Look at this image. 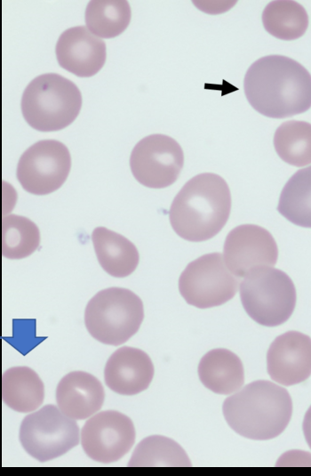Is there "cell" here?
<instances>
[{"label": "cell", "instance_id": "obj_1", "mask_svg": "<svg viewBox=\"0 0 311 476\" xmlns=\"http://www.w3.org/2000/svg\"><path fill=\"white\" fill-rule=\"evenodd\" d=\"M243 88L251 107L268 117H288L311 107V75L286 56L257 60L246 72Z\"/></svg>", "mask_w": 311, "mask_h": 476}, {"label": "cell", "instance_id": "obj_2", "mask_svg": "<svg viewBox=\"0 0 311 476\" xmlns=\"http://www.w3.org/2000/svg\"><path fill=\"white\" fill-rule=\"evenodd\" d=\"M230 210L231 194L226 181L218 174L204 173L191 178L178 192L169 219L178 236L200 242L222 230Z\"/></svg>", "mask_w": 311, "mask_h": 476}, {"label": "cell", "instance_id": "obj_3", "mask_svg": "<svg viewBox=\"0 0 311 476\" xmlns=\"http://www.w3.org/2000/svg\"><path fill=\"white\" fill-rule=\"evenodd\" d=\"M222 410L227 424L236 433L266 440L285 430L291 417L292 402L286 389L258 380L227 398Z\"/></svg>", "mask_w": 311, "mask_h": 476}, {"label": "cell", "instance_id": "obj_4", "mask_svg": "<svg viewBox=\"0 0 311 476\" xmlns=\"http://www.w3.org/2000/svg\"><path fill=\"white\" fill-rule=\"evenodd\" d=\"M82 106L78 87L54 73L35 77L25 88L20 109L24 119L40 132L61 130L77 117Z\"/></svg>", "mask_w": 311, "mask_h": 476}, {"label": "cell", "instance_id": "obj_5", "mask_svg": "<svg viewBox=\"0 0 311 476\" xmlns=\"http://www.w3.org/2000/svg\"><path fill=\"white\" fill-rule=\"evenodd\" d=\"M144 318L143 303L132 291L109 287L87 303L84 324L89 334L108 345H120L139 330Z\"/></svg>", "mask_w": 311, "mask_h": 476}, {"label": "cell", "instance_id": "obj_6", "mask_svg": "<svg viewBox=\"0 0 311 476\" xmlns=\"http://www.w3.org/2000/svg\"><path fill=\"white\" fill-rule=\"evenodd\" d=\"M240 284L243 309L254 321L266 327L283 324L296 305V289L291 278L272 266L251 269Z\"/></svg>", "mask_w": 311, "mask_h": 476}, {"label": "cell", "instance_id": "obj_7", "mask_svg": "<svg viewBox=\"0 0 311 476\" xmlns=\"http://www.w3.org/2000/svg\"><path fill=\"white\" fill-rule=\"evenodd\" d=\"M20 441L25 451L39 462L59 457L79 442V427L74 419L54 405H45L24 417Z\"/></svg>", "mask_w": 311, "mask_h": 476}, {"label": "cell", "instance_id": "obj_8", "mask_svg": "<svg viewBox=\"0 0 311 476\" xmlns=\"http://www.w3.org/2000/svg\"><path fill=\"white\" fill-rule=\"evenodd\" d=\"M238 280L227 269L219 253L203 254L189 262L179 278V290L185 301L196 308L219 306L231 300Z\"/></svg>", "mask_w": 311, "mask_h": 476}, {"label": "cell", "instance_id": "obj_9", "mask_svg": "<svg viewBox=\"0 0 311 476\" xmlns=\"http://www.w3.org/2000/svg\"><path fill=\"white\" fill-rule=\"evenodd\" d=\"M71 166L68 148L56 140H42L20 156L17 179L22 188L34 195H47L66 181Z\"/></svg>", "mask_w": 311, "mask_h": 476}, {"label": "cell", "instance_id": "obj_10", "mask_svg": "<svg viewBox=\"0 0 311 476\" xmlns=\"http://www.w3.org/2000/svg\"><path fill=\"white\" fill-rule=\"evenodd\" d=\"M184 155L179 144L164 134H151L133 148L130 166L134 178L151 189L171 185L183 167Z\"/></svg>", "mask_w": 311, "mask_h": 476}, {"label": "cell", "instance_id": "obj_11", "mask_svg": "<svg viewBox=\"0 0 311 476\" xmlns=\"http://www.w3.org/2000/svg\"><path fill=\"white\" fill-rule=\"evenodd\" d=\"M135 441V428L126 415L101 411L89 418L81 431V444L92 460L109 464L127 454Z\"/></svg>", "mask_w": 311, "mask_h": 476}, {"label": "cell", "instance_id": "obj_12", "mask_svg": "<svg viewBox=\"0 0 311 476\" xmlns=\"http://www.w3.org/2000/svg\"><path fill=\"white\" fill-rule=\"evenodd\" d=\"M278 258L276 242L268 230L255 224H242L227 236L223 259L235 277H244L251 269L274 266Z\"/></svg>", "mask_w": 311, "mask_h": 476}, {"label": "cell", "instance_id": "obj_13", "mask_svg": "<svg viewBox=\"0 0 311 476\" xmlns=\"http://www.w3.org/2000/svg\"><path fill=\"white\" fill-rule=\"evenodd\" d=\"M267 367L275 382L290 386L311 375V338L298 331L277 336L268 348Z\"/></svg>", "mask_w": 311, "mask_h": 476}, {"label": "cell", "instance_id": "obj_14", "mask_svg": "<svg viewBox=\"0 0 311 476\" xmlns=\"http://www.w3.org/2000/svg\"><path fill=\"white\" fill-rule=\"evenodd\" d=\"M60 67L77 77L95 75L106 60V44L92 34L87 27L77 26L66 29L55 47Z\"/></svg>", "mask_w": 311, "mask_h": 476}, {"label": "cell", "instance_id": "obj_15", "mask_svg": "<svg viewBox=\"0 0 311 476\" xmlns=\"http://www.w3.org/2000/svg\"><path fill=\"white\" fill-rule=\"evenodd\" d=\"M154 376L149 356L140 349L124 346L108 358L104 378L107 386L121 395H135L145 391Z\"/></svg>", "mask_w": 311, "mask_h": 476}, {"label": "cell", "instance_id": "obj_16", "mask_svg": "<svg viewBox=\"0 0 311 476\" xmlns=\"http://www.w3.org/2000/svg\"><path fill=\"white\" fill-rule=\"evenodd\" d=\"M105 392L101 383L84 371L67 374L56 388V402L60 411L74 420H83L98 412Z\"/></svg>", "mask_w": 311, "mask_h": 476}, {"label": "cell", "instance_id": "obj_17", "mask_svg": "<svg viewBox=\"0 0 311 476\" xmlns=\"http://www.w3.org/2000/svg\"><path fill=\"white\" fill-rule=\"evenodd\" d=\"M92 241L99 263L109 275L124 278L138 266V249L128 238L105 227H97L92 233Z\"/></svg>", "mask_w": 311, "mask_h": 476}, {"label": "cell", "instance_id": "obj_18", "mask_svg": "<svg viewBox=\"0 0 311 476\" xmlns=\"http://www.w3.org/2000/svg\"><path fill=\"white\" fill-rule=\"evenodd\" d=\"M198 375L207 389L223 395L238 391L244 381L241 359L227 349H213L204 354L198 365Z\"/></svg>", "mask_w": 311, "mask_h": 476}, {"label": "cell", "instance_id": "obj_19", "mask_svg": "<svg viewBox=\"0 0 311 476\" xmlns=\"http://www.w3.org/2000/svg\"><path fill=\"white\" fill-rule=\"evenodd\" d=\"M2 398L10 408L17 412H31L44 401V383L28 367H11L2 376Z\"/></svg>", "mask_w": 311, "mask_h": 476}, {"label": "cell", "instance_id": "obj_20", "mask_svg": "<svg viewBox=\"0 0 311 476\" xmlns=\"http://www.w3.org/2000/svg\"><path fill=\"white\" fill-rule=\"evenodd\" d=\"M277 210L291 223L311 228V165L297 171L288 180Z\"/></svg>", "mask_w": 311, "mask_h": 476}, {"label": "cell", "instance_id": "obj_21", "mask_svg": "<svg viewBox=\"0 0 311 476\" xmlns=\"http://www.w3.org/2000/svg\"><path fill=\"white\" fill-rule=\"evenodd\" d=\"M265 29L282 40H294L304 35L308 26L305 8L291 0L270 2L262 13Z\"/></svg>", "mask_w": 311, "mask_h": 476}, {"label": "cell", "instance_id": "obj_22", "mask_svg": "<svg viewBox=\"0 0 311 476\" xmlns=\"http://www.w3.org/2000/svg\"><path fill=\"white\" fill-rule=\"evenodd\" d=\"M85 24L95 36L112 38L120 35L131 20V8L125 0H92L88 3Z\"/></svg>", "mask_w": 311, "mask_h": 476}, {"label": "cell", "instance_id": "obj_23", "mask_svg": "<svg viewBox=\"0 0 311 476\" xmlns=\"http://www.w3.org/2000/svg\"><path fill=\"white\" fill-rule=\"evenodd\" d=\"M274 146L289 165L300 167L311 164V124L297 120L283 123L275 133Z\"/></svg>", "mask_w": 311, "mask_h": 476}, {"label": "cell", "instance_id": "obj_24", "mask_svg": "<svg viewBox=\"0 0 311 476\" xmlns=\"http://www.w3.org/2000/svg\"><path fill=\"white\" fill-rule=\"evenodd\" d=\"M128 466H191V462L176 441L162 435H152L137 445Z\"/></svg>", "mask_w": 311, "mask_h": 476}, {"label": "cell", "instance_id": "obj_25", "mask_svg": "<svg viewBox=\"0 0 311 476\" xmlns=\"http://www.w3.org/2000/svg\"><path fill=\"white\" fill-rule=\"evenodd\" d=\"M40 243V232L27 217L10 214L2 221V254L18 260L32 254Z\"/></svg>", "mask_w": 311, "mask_h": 476}, {"label": "cell", "instance_id": "obj_26", "mask_svg": "<svg viewBox=\"0 0 311 476\" xmlns=\"http://www.w3.org/2000/svg\"><path fill=\"white\" fill-rule=\"evenodd\" d=\"M302 428L306 441L311 448V406L305 414Z\"/></svg>", "mask_w": 311, "mask_h": 476}]
</instances>
